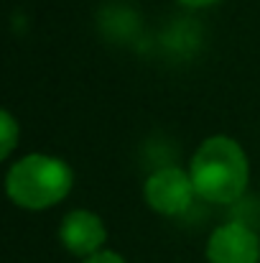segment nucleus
<instances>
[{"mask_svg": "<svg viewBox=\"0 0 260 263\" xmlns=\"http://www.w3.org/2000/svg\"><path fill=\"white\" fill-rule=\"evenodd\" d=\"M189 176L199 199L212 204H232L248 189L250 161L235 138L212 136L191 156Z\"/></svg>", "mask_w": 260, "mask_h": 263, "instance_id": "obj_1", "label": "nucleus"}, {"mask_svg": "<svg viewBox=\"0 0 260 263\" xmlns=\"http://www.w3.org/2000/svg\"><path fill=\"white\" fill-rule=\"evenodd\" d=\"M74 174L67 161L49 154H28L18 159L5 176V192L13 204L38 212L59 204L72 192Z\"/></svg>", "mask_w": 260, "mask_h": 263, "instance_id": "obj_2", "label": "nucleus"}, {"mask_svg": "<svg viewBox=\"0 0 260 263\" xmlns=\"http://www.w3.org/2000/svg\"><path fill=\"white\" fill-rule=\"evenodd\" d=\"M143 197H146V202L153 212L166 215V217H176V215H184L191 207L196 189H194V181H191L189 172H184L178 166H164V169H156L146 179Z\"/></svg>", "mask_w": 260, "mask_h": 263, "instance_id": "obj_3", "label": "nucleus"}, {"mask_svg": "<svg viewBox=\"0 0 260 263\" xmlns=\"http://www.w3.org/2000/svg\"><path fill=\"white\" fill-rule=\"evenodd\" d=\"M207 261L209 263H258L260 240L258 235L243 222H225L219 225L207 243Z\"/></svg>", "mask_w": 260, "mask_h": 263, "instance_id": "obj_4", "label": "nucleus"}, {"mask_svg": "<svg viewBox=\"0 0 260 263\" xmlns=\"http://www.w3.org/2000/svg\"><path fill=\"white\" fill-rule=\"evenodd\" d=\"M107 238L105 222L99 215L89 212V210H72L59 228V240L64 243V248L79 258H89L94 253L102 251Z\"/></svg>", "mask_w": 260, "mask_h": 263, "instance_id": "obj_5", "label": "nucleus"}, {"mask_svg": "<svg viewBox=\"0 0 260 263\" xmlns=\"http://www.w3.org/2000/svg\"><path fill=\"white\" fill-rule=\"evenodd\" d=\"M18 138H21V128L15 118L8 110H3L0 112V159H8L13 154V148L18 146Z\"/></svg>", "mask_w": 260, "mask_h": 263, "instance_id": "obj_6", "label": "nucleus"}, {"mask_svg": "<svg viewBox=\"0 0 260 263\" xmlns=\"http://www.w3.org/2000/svg\"><path fill=\"white\" fill-rule=\"evenodd\" d=\"M82 263H125V258L117 256V253H112V251H99V253H94V256L85 258Z\"/></svg>", "mask_w": 260, "mask_h": 263, "instance_id": "obj_7", "label": "nucleus"}, {"mask_svg": "<svg viewBox=\"0 0 260 263\" xmlns=\"http://www.w3.org/2000/svg\"><path fill=\"white\" fill-rule=\"evenodd\" d=\"M178 3L186 5V8H209V5H214L219 0H178Z\"/></svg>", "mask_w": 260, "mask_h": 263, "instance_id": "obj_8", "label": "nucleus"}]
</instances>
